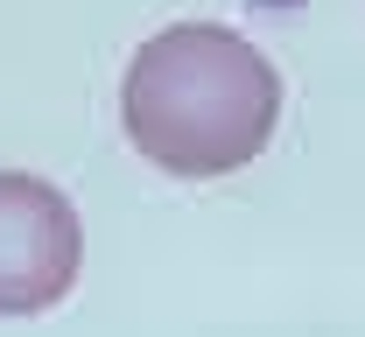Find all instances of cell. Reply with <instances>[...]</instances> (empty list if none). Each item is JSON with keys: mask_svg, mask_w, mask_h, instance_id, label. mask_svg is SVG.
Segmentation results:
<instances>
[{"mask_svg": "<svg viewBox=\"0 0 365 337\" xmlns=\"http://www.w3.org/2000/svg\"><path fill=\"white\" fill-rule=\"evenodd\" d=\"M127 141L182 183L246 169L281 127V71L218 21H176L148 36L120 85Z\"/></svg>", "mask_w": 365, "mask_h": 337, "instance_id": "obj_1", "label": "cell"}, {"mask_svg": "<svg viewBox=\"0 0 365 337\" xmlns=\"http://www.w3.org/2000/svg\"><path fill=\"white\" fill-rule=\"evenodd\" d=\"M78 267H85V225L71 197L43 176L0 169V316L56 309Z\"/></svg>", "mask_w": 365, "mask_h": 337, "instance_id": "obj_2", "label": "cell"}]
</instances>
